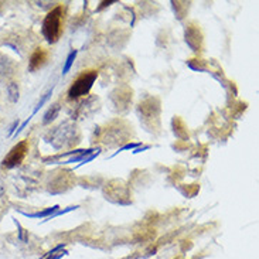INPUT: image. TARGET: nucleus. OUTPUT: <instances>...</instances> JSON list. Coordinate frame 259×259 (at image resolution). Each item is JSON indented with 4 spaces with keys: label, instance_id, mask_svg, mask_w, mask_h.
I'll return each mask as SVG.
<instances>
[{
    "label": "nucleus",
    "instance_id": "1",
    "mask_svg": "<svg viewBox=\"0 0 259 259\" xmlns=\"http://www.w3.org/2000/svg\"><path fill=\"white\" fill-rule=\"evenodd\" d=\"M41 31L49 42L58 41L63 33V7L57 6L46 16L42 21Z\"/></svg>",
    "mask_w": 259,
    "mask_h": 259
},
{
    "label": "nucleus",
    "instance_id": "2",
    "mask_svg": "<svg viewBox=\"0 0 259 259\" xmlns=\"http://www.w3.org/2000/svg\"><path fill=\"white\" fill-rule=\"evenodd\" d=\"M98 78V71H87L84 74H81L79 77L74 81V84L71 85L70 91H68V97L71 99H77L79 97L87 95L92 85L95 82V79Z\"/></svg>",
    "mask_w": 259,
    "mask_h": 259
},
{
    "label": "nucleus",
    "instance_id": "3",
    "mask_svg": "<svg viewBox=\"0 0 259 259\" xmlns=\"http://www.w3.org/2000/svg\"><path fill=\"white\" fill-rule=\"evenodd\" d=\"M28 152V142L27 140H21L20 143H17L16 146L9 152L6 157L3 159L2 161V164L7 168H12L16 167V166H19L21 161L24 160V157H26V154Z\"/></svg>",
    "mask_w": 259,
    "mask_h": 259
},
{
    "label": "nucleus",
    "instance_id": "4",
    "mask_svg": "<svg viewBox=\"0 0 259 259\" xmlns=\"http://www.w3.org/2000/svg\"><path fill=\"white\" fill-rule=\"evenodd\" d=\"M49 60V53L44 49H35V51L30 57V61H28V70L35 71L38 68H41L44 64L47 63Z\"/></svg>",
    "mask_w": 259,
    "mask_h": 259
},
{
    "label": "nucleus",
    "instance_id": "5",
    "mask_svg": "<svg viewBox=\"0 0 259 259\" xmlns=\"http://www.w3.org/2000/svg\"><path fill=\"white\" fill-rule=\"evenodd\" d=\"M12 74L13 72H12V63H10V60L7 57H3L0 54V82L7 79Z\"/></svg>",
    "mask_w": 259,
    "mask_h": 259
},
{
    "label": "nucleus",
    "instance_id": "6",
    "mask_svg": "<svg viewBox=\"0 0 259 259\" xmlns=\"http://www.w3.org/2000/svg\"><path fill=\"white\" fill-rule=\"evenodd\" d=\"M58 210V205H54V207H50L47 210L40 211V212H33V214H24V215H27L30 218H44V217H49V215H53L54 212H57Z\"/></svg>",
    "mask_w": 259,
    "mask_h": 259
},
{
    "label": "nucleus",
    "instance_id": "7",
    "mask_svg": "<svg viewBox=\"0 0 259 259\" xmlns=\"http://www.w3.org/2000/svg\"><path fill=\"white\" fill-rule=\"evenodd\" d=\"M58 112H60V105H58V104H56V105L51 106L49 111H47V113L44 115V119H42V122H44V123H50L51 120L56 119Z\"/></svg>",
    "mask_w": 259,
    "mask_h": 259
},
{
    "label": "nucleus",
    "instance_id": "8",
    "mask_svg": "<svg viewBox=\"0 0 259 259\" xmlns=\"http://www.w3.org/2000/svg\"><path fill=\"white\" fill-rule=\"evenodd\" d=\"M7 92H9V99L16 104L19 101V85L16 82H10L9 87H7Z\"/></svg>",
    "mask_w": 259,
    "mask_h": 259
},
{
    "label": "nucleus",
    "instance_id": "9",
    "mask_svg": "<svg viewBox=\"0 0 259 259\" xmlns=\"http://www.w3.org/2000/svg\"><path fill=\"white\" fill-rule=\"evenodd\" d=\"M75 57H77V50H72L70 53V56L67 57V61H65V65H64L63 68V74H67L70 71V68L72 67V63L75 60Z\"/></svg>",
    "mask_w": 259,
    "mask_h": 259
},
{
    "label": "nucleus",
    "instance_id": "10",
    "mask_svg": "<svg viewBox=\"0 0 259 259\" xmlns=\"http://www.w3.org/2000/svg\"><path fill=\"white\" fill-rule=\"evenodd\" d=\"M51 92H53V91H49L47 94H46V95H42V98L40 99V102H38V104H37V106H35V109H34V112H33V115H34V113L37 112V111H38V109H40V108H41L44 104H46V101L49 99V97L51 95Z\"/></svg>",
    "mask_w": 259,
    "mask_h": 259
},
{
    "label": "nucleus",
    "instance_id": "11",
    "mask_svg": "<svg viewBox=\"0 0 259 259\" xmlns=\"http://www.w3.org/2000/svg\"><path fill=\"white\" fill-rule=\"evenodd\" d=\"M19 228H20V235H19V237H20L21 241H27V238H26V230H23L20 225H19Z\"/></svg>",
    "mask_w": 259,
    "mask_h": 259
},
{
    "label": "nucleus",
    "instance_id": "12",
    "mask_svg": "<svg viewBox=\"0 0 259 259\" xmlns=\"http://www.w3.org/2000/svg\"><path fill=\"white\" fill-rule=\"evenodd\" d=\"M112 3H115V2H104L101 6H99V9H102V7H106V6H109V5H112Z\"/></svg>",
    "mask_w": 259,
    "mask_h": 259
},
{
    "label": "nucleus",
    "instance_id": "13",
    "mask_svg": "<svg viewBox=\"0 0 259 259\" xmlns=\"http://www.w3.org/2000/svg\"><path fill=\"white\" fill-rule=\"evenodd\" d=\"M136 146H138V145H127V146L122 147L119 152H122V150H125V149H133V147H136Z\"/></svg>",
    "mask_w": 259,
    "mask_h": 259
}]
</instances>
